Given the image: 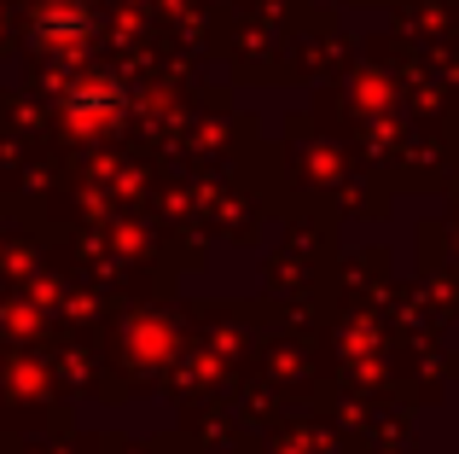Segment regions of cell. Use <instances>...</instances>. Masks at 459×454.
<instances>
[{"mask_svg": "<svg viewBox=\"0 0 459 454\" xmlns=\"http://www.w3.org/2000/svg\"><path fill=\"white\" fill-rule=\"evenodd\" d=\"M58 111H65V123L76 128V135H93V128H111L117 117L128 111V88L111 70H82L76 82H65Z\"/></svg>", "mask_w": 459, "mask_h": 454, "instance_id": "6da1fadb", "label": "cell"}, {"mask_svg": "<svg viewBox=\"0 0 459 454\" xmlns=\"http://www.w3.org/2000/svg\"><path fill=\"white\" fill-rule=\"evenodd\" d=\"M93 41V6L88 0H41L30 18L35 53H82Z\"/></svg>", "mask_w": 459, "mask_h": 454, "instance_id": "7a4b0ae2", "label": "cell"}]
</instances>
